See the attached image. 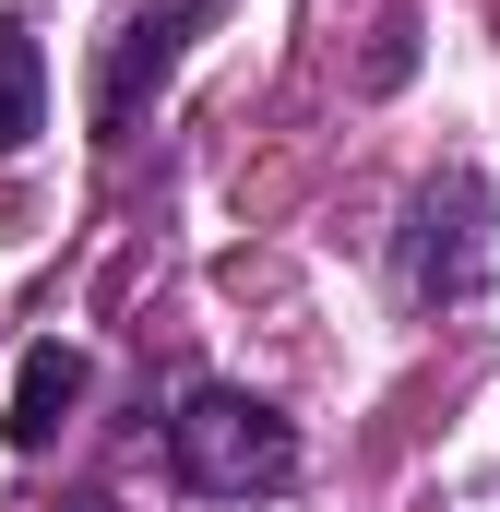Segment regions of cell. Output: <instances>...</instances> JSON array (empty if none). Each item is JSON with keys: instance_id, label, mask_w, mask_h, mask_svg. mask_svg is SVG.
I'll return each instance as SVG.
<instances>
[{"instance_id": "obj_7", "label": "cell", "mask_w": 500, "mask_h": 512, "mask_svg": "<svg viewBox=\"0 0 500 512\" xmlns=\"http://www.w3.org/2000/svg\"><path fill=\"white\" fill-rule=\"evenodd\" d=\"M72 512H120V501H72Z\"/></svg>"}, {"instance_id": "obj_1", "label": "cell", "mask_w": 500, "mask_h": 512, "mask_svg": "<svg viewBox=\"0 0 500 512\" xmlns=\"http://www.w3.org/2000/svg\"><path fill=\"white\" fill-rule=\"evenodd\" d=\"M167 465L203 501H274V489H298V429L262 393L203 382V393H179V417H167Z\"/></svg>"}, {"instance_id": "obj_2", "label": "cell", "mask_w": 500, "mask_h": 512, "mask_svg": "<svg viewBox=\"0 0 500 512\" xmlns=\"http://www.w3.org/2000/svg\"><path fill=\"white\" fill-rule=\"evenodd\" d=\"M489 262H500V203H489V179H477V167L417 179L405 239H393V286H405L417 310H465V298H489Z\"/></svg>"}, {"instance_id": "obj_4", "label": "cell", "mask_w": 500, "mask_h": 512, "mask_svg": "<svg viewBox=\"0 0 500 512\" xmlns=\"http://www.w3.org/2000/svg\"><path fill=\"white\" fill-rule=\"evenodd\" d=\"M84 382H96V370H84V346H24V370H12V417H0V429H12V453H48V441L72 429Z\"/></svg>"}, {"instance_id": "obj_3", "label": "cell", "mask_w": 500, "mask_h": 512, "mask_svg": "<svg viewBox=\"0 0 500 512\" xmlns=\"http://www.w3.org/2000/svg\"><path fill=\"white\" fill-rule=\"evenodd\" d=\"M215 12H227V0H120V12H108V36H96V84H84L96 143H131V131L155 120L167 72L191 60V36H203Z\"/></svg>"}, {"instance_id": "obj_5", "label": "cell", "mask_w": 500, "mask_h": 512, "mask_svg": "<svg viewBox=\"0 0 500 512\" xmlns=\"http://www.w3.org/2000/svg\"><path fill=\"white\" fill-rule=\"evenodd\" d=\"M36 120H48V48L0 12V155H24V143H36Z\"/></svg>"}, {"instance_id": "obj_6", "label": "cell", "mask_w": 500, "mask_h": 512, "mask_svg": "<svg viewBox=\"0 0 500 512\" xmlns=\"http://www.w3.org/2000/svg\"><path fill=\"white\" fill-rule=\"evenodd\" d=\"M405 72H417V12H381V24H370V60H358V84H370V96H393Z\"/></svg>"}]
</instances>
